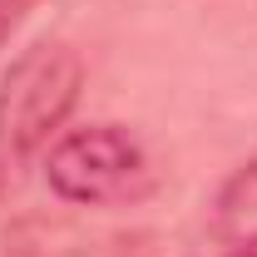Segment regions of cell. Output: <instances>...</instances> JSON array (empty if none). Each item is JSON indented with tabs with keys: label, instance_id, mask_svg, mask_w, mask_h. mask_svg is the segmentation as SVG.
<instances>
[{
	"label": "cell",
	"instance_id": "obj_1",
	"mask_svg": "<svg viewBox=\"0 0 257 257\" xmlns=\"http://www.w3.org/2000/svg\"><path fill=\"white\" fill-rule=\"evenodd\" d=\"M84 89V64L60 40H40L0 79V168H20L50 144Z\"/></svg>",
	"mask_w": 257,
	"mask_h": 257
},
{
	"label": "cell",
	"instance_id": "obj_2",
	"mask_svg": "<svg viewBox=\"0 0 257 257\" xmlns=\"http://www.w3.org/2000/svg\"><path fill=\"white\" fill-rule=\"evenodd\" d=\"M45 183L79 208L124 203L149 188V154L124 124H84L50 144Z\"/></svg>",
	"mask_w": 257,
	"mask_h": 257
},
{
	"label": "cell",
	"instance_id": "obj_3",
	"mask_svg": "<svg viewBox=\"0 0 257 257\" xmlns=\"http://www.w3.org/2000/svg\"><path fill=\"white\" fill-rule=\"evenodd\" d=\"M213 227L227 247H257V154H247L218 188Z\"/></svg>",
	"mask_w": 257,
	"mask_h": 257
},
{
	"label": "cell",
	"instance_id": "obj_4",
	"mask_svg": "<svg viewBox=\"0 0 257 257\" xmlns=\"http://www.w3.org/2000/svg\"><path fill=\"white\" fill-rule=\"evenodd\" d=\"M15 15H20V0H0V40H5V30L15 25Z\"/></svg>",
	"mask_w": 257,
	"mask_h": 257
},
{
	"label": "cell",
	"instance_id": "obj_5",
	"mask_svg": "<svg viewBox=\"0 0 257 257\" xmlns=\"http://www.w3.org/2000/svg\"><path fill=\"white\" fill-rule=\"evenodd\" d=\"M227 257H257V247H232Z\"/></svg>",
	"mask_w": 257,
	"mask_h": 257
}]
</instances>
